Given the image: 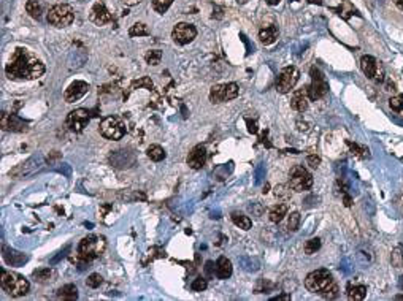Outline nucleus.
I'll list each match as a JSON object with an SVG mask.
<instances>
[{"label": "nucleus", "mask_w": 403, "mask_h": 301, "mask_svg": "<svg viewBox=\"0 0 403 301\" xmlns=\"http://www.w3.org/2000/svg\"><path fill=\"white\" fill-rule=\"evenodd\" d=\"M88 90H89V84L88 82H84V81H75V82H72L70 86L67 88V90H65L64 98H65V102H67V103H73V102H77L81 97L86 96Z\"/></svg>", "instance_id": "ddd939ff"}, {"label": "nucleus", "mask_w": 403, "mask_h": 301, "mask_svg": "<svg viewBox=\"0 0 403 301\" xmlns=\"http://www.w3.org/2000/svg\"><path fill=\"white\" fill-rule=\"evenodd\" d=\"M26 10L29 13L34 20L40 21L42 16H43V5L40 4V0H29V2L26 4Z\"/></svg>", "instance_id": "4be33fe9"}, {"label": "nucleus", "mask_w": 403, "mask_h": 301, "mask_svg": "<svg viewBox=\"0 0 403 301\" xmlns=\"http://www.w3.org/2000/svg\"><path fill=\"white\" fill-rule=\"evenodd\" d=\"M321 248V240L319 238H313V240H308L305 242V254L306 256H311L316 250H319Z\"/></svg>", "instance_id": "c756f323"}, {"label": "nucleus", "mask_w": 403, "mask_h": 301, "mask_svg": "<svg viewBox=\"0 0 403 301\" xmlns=\"http://www.w3.org/2000/svg\"><path fill=\"white\" fill-rule=\"evenodd\" d=\"M124 2H126L127 5H135V4H138V2H142V0H124Z\"/></svg>", "instance_id": "c03bdc74"}, {"label": "nucleus", "mask_w": 403, "mask_h": 301, "mask_svg": "<svg viewBox=\"0 0 403 301\" xmlns=\"http://www.w3.org/2000/svg\"><path fill=\"white\" fill-rule=\"evenodd\" d=\"M129 35H130V36H145V35H149V30H148L146 24H143V22H137V24H134L132 27H130Z\"/></svg>", "instance_id": "c85d7f7f"}, {"label": "nucleus", "mask_w": 403, "mask_h": 301, "mask_svg": "<svg viewBox=\"0 0 403 301\" xmlns=\"http://www.w3.org/2000/svg\"><path fill=\"white\" fill-rule=\"evenodd\" d=\"M4 258H5V262L8 263V265H12V266H21L27 262L26 254L18 252L15 249H7V248L4 249Z\"/></svg>", "instance_id": "6ab92c4d"}, {"label": "nucleus", "mask_w": 403, "mask_h": 301, "mask_svg": "<svg viewBox=\"0 0 403 301\" xmlns=\"http://www.w3.org/2000/svg\"><path fill=\"white\" fill-rule=\"evenodd\" d=\"M335 286L332 274L327 270H316L306 276L305 279V287L313 292V294L324 295L327 290H330Z\"/></svg>", "instance_id": "20e7f679"}, {"label": "nucleus", "mask_w": 403, "mask_h": 301, "mask_svg": "<svg viewBox=\"0 0 403 301\" xmlns=\"http://www.w3.org/2000/svg\"><path fill=\"white\" fill-rule=\"evenodd\" d=\"M289 2H295V0H289Z\"/></svg>", "instance_id": "3c124183"}, {"label": "nucleus", "mask_w": 403, "mask_h": 301, "mask_svg": "<svg viewBox=\"0 0 403 301\" xmlns=\"http://www.w3.org/2000/svg\"><path fill=\"white\" fill-rule=\"evenodd\" d=\"M58 296L62 298V300H77L78 298V290L75 286L69 284V286H64L62 288H59L58 292Z\"/></svg>", "instance_id": "393cba45"}, {"label": "nucleus", "mask_w": 403, "mask_h": 301, "mask_svg": "<svg viewBox=\"0 0 403 301\" xmlns=\"http://www.w3.org/2000/svg\"><path fill=\"white\" fill-rule=\"evenodd\" d=\"M172 4H173V0H153V8L157 13L164 14L168 8H170Z\"/></svg>", "instance_id": "7c9ffc66"}, {"label": "nucleus", "mask_w": 403, "mask_h": 301, "mask_svg": "<svg viewBox=\"0 0 403 301\" xmlns=\"http://www.w3.org/2000/svg\"><path fill=\"white\" fill-rule=\"evenodd\" d=\"M306 164L310 165V166H313V168H316V166H319V164H321V158L317 157V156H308V158H306Z\"/></svg>", "instance_id": "58836bf2"}, {"label": "nucleus", "mask_w": 403, "mask_h": 301, "mask_svg": "<svg viewBox=\"0 0 403 301\" xmlns=\"http://www.w3.org/2000/svg\"><path fill=\"white\" fill-rule=\"evenodd\" d=\"M46 20L48 22L54 27H67L73 22L75 20V13H73V8L67 4H59V5H54L53 8H50L48 12V16H46Z\"/></svg>", "instance_id": "39448f33"}, {"label": "nucleus", "mask_w": 403, "mask_h": 301, "mask_svg": "<svg viewBox=\"0 0 403 301\" xmlns=\"http://www.w3.org/2000/svg\"><path fill=\"white\" fill-rule=\"evenodd\" d=\"M205 162H207V148L203 144H197L187 156V165L194 170H200Z\"/></svg>", "instance_id": "dca6fc26"}, {"label": "nucleus", "mask_w": 403, "mask_h": 301, "mask_svg": "<svg viewBox=\"0 0 403 301\" xmlns=\"http://www.w3.org/2000/svg\"><path fill=\"white\" fill-rule=\"evenodd\" d=\"M298 78H300V72L297 70V67H294V65L283 68L279 73L278 80H276V90L281 94L290 92L297 84Z\"/></svg>", "instance_id": "1a4fd4ad"}, {"label": "nucleus", "mask_w": 403, "mask_h": 301, "mask_svg": "<svg viewBox=\"0 0 403 301\" xmlns=\"http://www.w3.org/2000/svg\"><path fill=\"white\" fill-rule=\"evenodd\" d=\"M107 248V241L104 236H96V234H91L86 236L78 246V257L84 262H91L94 258H97L102 256V252Z\"/></svg>", "instance_id": "7ed1b4c3"}, {"label": "nucleus", "mask_w": 403, "mask_h": 301, "mask_svg": "<svg viewBox=\"0 0 403 301\" xmlns=\"http://www.w3.org/2000/svg\"><path fill=\"white\" fill-rule=\"evenodd\" d=\"M146 154H148V157L151 158V160H154V162H161V160H164V158H165V150H164V148H161L159 144L149 146Z\"/></svg>", "instance_id": "a878e982"}, {"label": "nucleus", "mask_w": 403, "mask_h": 301, "mask_svg": "<svg viewBox=\"0 0 403 301\" xmlns=\"http://www.w3.org/2000/svg\"><path fill=\"white\" fill-rule=\"evenodd\" d=\"M311 86H308V96H310V100L316 102L329 92V84L325 81L324 73L316 67L311 68Z\"/></svg>", "instance_id": "0eeeda50"}, {"label": "nucleus", "mask_w": 403, "mask_h": 301, "mask_svg": "<svg viewBox=\"0 0 403 301\" xmlns=\"http://www.w3.org/2000/svg\"><path fill=\"white\" fill-rule=\"evenodd\" d=\"M0 284L2 288L12 296H24L29 292V280L24 276L18 274V272H8L2 270V278H0Z\"/></svg>", "instance_id": "f03ea898"}, {"label": "nucleus", "mask_w": 403, "mask_h": 301, "mask_svg": "<svg viewBox=\"0 0 403 301\" xmlns=\"http://www.w3.org/2000/svg\"><path fill=\"white\" fill-rule=\"evenodd\" d=\"M100 284H102V276L97 274V272H94V274H91V276L88 278V280H86V286L91 287V288H97V287H100Z\"/></svg>", "instance_id": "f704fd0d"}, {"label": "nucleus", "mask_w": 403, "mask_h": 301, "mask_svg": "<svg viewBox=\"0 0 403 301\" xmlns=\"http://www.w3.org/2000/svg\"><path fill=\"white\" fill-rule=\"evenodd\" d=\"M2 128L4 130H12V132H24L27 128V124L21 120L15 114H7L2 112Z\"/></svg>", "instance_id": "a211bd4d"}, {"label": "nucleus", "mask_w": 403, "mask_h": 301, "mask_svg": "<svg viewBox=\"0 0 403 301\" xmlns=\"http://www.w3.org/2000/svg\"><path fill=\"white\" fill-rule=\"evenodd\" d=\"M216 276L219 279H229L232 276V263L226 257H219L216 262Z\"/></svg>", "instance_id": "aec40b11"}, {"label": "nucleus", "mask_w": 403, "mask_h": 301, "mask_svg": "<svg viewBox=\"0 0 403 301\" xmlns=\"http://www.w3.org/2000/svg\"><path fill=\"white\" fill-rule=\"evenodd\" d=\"M197 35V30L195 27L189 22H180L175 26V29L172 32V36L173 40L178 43V44H187L191 43Z\"/></svg>", "instance_id": "f8f14e48"}, {"label": "nucleus", "mask_w": 403, "mask_h": 301, "mask_svg": "<svg viewBox=\"0 0 403 301\" xmlns=\"http://www.w3.org/2000/svg\"><path fill=\"white\" fill-rule=\"evenodd\" d=\"M69 249H70V246H67V248H65V249H64L62 252H59V256H58V257H54V258L51 260V265H56V263H58V262H59L61 258H64V257H65V254H67V252H69Z\"/></svg>", "instance_id": "a19ab883"}, {"label": "nucleus", "mask_w": 403, "mask_h": 301, "mask_svg": "<svg viewBox=\"0 0 403 301\" xmlns=\"http://www.w3.org/2000/svg\"><path fill=\"white\" fill-rule=\"evenodd\" d=\"M322 4H325L327 6H330V8H333V10L338 12L341 5L344 4V0H322Z\"/></svg>", "instance_id": "e433bc0d"}, {"label": "nucleus", "mask_w": 403, "mask_h": 301, "mask_svg": "<svg viewBox=\"0 0 403 301\" xmlns=\"http://www.w3.org/2000/svg\"><path fill=\"white\" fill-rule=\"evenodd\" d=\"M259 38L264 44H271L275 43V40L278 38V27L276 26H268V27H264L260 32H259Z\"/></svg>", "instance_id": "412c9836"}, {"label": "nucleus", "mask_w": 403, "mask_h": 301, "mask_svg": "<svg viewBox=\"0 0 403 301\" xmlns=\"http://www.w3.org/2000/svg\"><path fill=\"white\" fill-rule=\"evenodd\" d=\"M265 2H267L268 5H278V4H279V0H265Z\"/></svg>", "instance_id": "49530a36"}, {"label": "nucleus", "mask_w": 403, "mask_h": 301, "mask_svg": "<svg viewBox=\"0 0 403 301\" xmlns=\"http://www.w3.org/2000/svg\"><path fill=\"white\" fill-rule=\"evenodd\" d=\"M313 186V176L311 173L305 170L303 166H295L290 172L289 178V187L295 192H303L308 190Z\"/></svg>", "instance_id": "423d86ee"}, {"label": "nucleus", "mask_w": 403, "mask_h": 301, "mask_svg": "<svg viewBox=\"0 0 403 301\" xmlns=\"http://www.w3.org/2000/svg\"><path fill=\"white\" fill-rule=\"evenodd\" d=\"M51 276H53V272H51L50 268H43V270L34 271V278H35L37 282H40V284H46V282L51 279Z\"/></svg>", "instance_id": "cd10ccee"}, {"label": "nucleus", "mask_w": 403, "mask_h": 301, "mask_svg": "<svg viewBox=\"0 0 403 301\" xmlns=\"http://www.w3.org/2000/svg\"><path fill=\"white\" fill-rule=\"evenodd\" d=\"M238 86L235 82H227V84H218L213 86L210 90V100L213 103H222L227 100H233L238 97Z\"/></svg>", "instance_id": "6e6552de"}, {"label": "nucleus", "mask_w": 403, "mask_h": 301, "mask_svg": "<svg viewBox=\"0 0 403 301\" xmlns=\"http://www.w3.org/2000/svg\"><path fill=\"white\" fill-rule=\"evenodd\" d=\"M286 212H287V204H284V203H278L276 206H273V208L270 210V220L271 222H275V224H278V222H281L283 220V218L286 216Z\"/></svg>", "instance_id": "5701e85b"}, {"label": "nucleus", "mask_w": 403, "mask_h": 301, "mask_svg": "<svg viewBox=\"0 0 403 301\" xmlns=\"http://www.w3.org/2000/svg\"><path fill=\"white\" fill-rule=\"evenodd\" d=\"M360 68L367 78L382 81V78L379 76V70H381L379 65L376 62V59L371 58V56H363V58L360 59Z\"/></svg>", "instance_id": "4468645a"}, {"label": "nucleus", "mask_w": 403, "mask_h": 301, "mask_svg": "<svg viewBox=\"0 0 403 301\" xmlns=\"http://www.w3.org/2000/svg\"><path fill=\"white\" fill-rule=\"evenodd\" d=\"M248 0H237V4H240V5H243V4H246Z\"/></svg>", "instance_id": "8fccbe9b"}, {"label": "nucleus", "mask_w": 403, "mask_h": 301, "mask_svg": "<svg viewBox=\"0 0 403 301\" xmlns=\"http://www.w3.org/2000/svg\"><path fill=\"white\" fill-rule=\"evenodd\" d=\"M100 134L108 140H121L126 135V127L121 119L110 116L105 118L100 124Z\"/></svg>", "instance_id": "9d476101"}, {"label": "nucleus", "mask_w": 403, "mask_h": 301, "mask_svg": "<svg viewBox=\"0 0 403 301\" xmlns=\"http://www.w3.org/2000/svg\"><path fill=\"white\" fill-rule=\"evenodd\" d=\"M207 279H203V278H197V279H194V282L191 284V288L194 290V292H203L205 288H207Z\"/></svg>", "instance_id": "c9c22d12"}, {"label": "nucleus", "mask_w": 403, "mask_h": 301, "mask_svg": "<svg viewBox=\"0 0 403 301\" xmlns=\"http://www.w3.org/2000/svg\"><path fill=\"white\" fill-rule=\"evenodd\" d=\"M393 2L397 4V6L400 8V10H403V0H393Z\"/></svg>", "instance_id": "de8ad7c7"}, {"label": "nucleus", "mask_w": 403, "mask_h": 301, "mask_svg": "<svg viewBox=\"0 0 403 301\" xmlns=\"http://www.w3.org/2000/svg\"><path fill=\"white\" fill-rule=\"evenodd\" d=\"M216 265H214L213 262H208L207 263V266H205V271H207V276H214L216 274V268H214Z\"/></svg>", "instance_id": "ea45409f"}, {"label": "nucleus", "mask_w": 403, "mask_h": 301, "mask_svg": "<svg viewBox=\"0 0 403 301\" xmlns=\"http://www.w3.org/2000/svg\"><path fill=\"white\" fill-rule=\"evenodd\" d=\"M273 300H290V295H279V296H276Z\"/></svg>", "instance_id": "a18cd8bd"}, {"label": "nucleus", "mask_w": 403, "mask_h": 301, "mask_svg": "<svg viewBox=\"0 0 403 301\" xmlns=\"http://www.w3.org/2000/svg\"><path fill=\"white\" fill-rule=\"evenodd\" d=\"M389 105H390V108H392L393 111H397V112L403 111V96H395V97H392V98L389 100Z\"/></svg>", "instance_id": "473e14b6"}, {"label": "nucleus", "mask_w": 403, "mask_h": 301, "mask_svg": "<svg viewBox=\"0 0 403 301\" xmlns=\"http://www.w3.org/2000/svg\"><path fill=\"white\" fill-rule=\"evenodd\" d=\"M5 70L12 80H39L45 73V65L27 50L18 48Z\"/></svg>", "instance_id": "f257e3e1"}, {"label": "nucleus", "mask_w": 403, "mask_h": 301, "mask_svg": "<svg viewBox=\"0 0 403 301\" xmlns=\"http://www.w3.org/2000/svg\"><path fill=\"white\" fill-rule=\"evenodd\" d=\"M298 224H300V214L298 212H292L289 216V222H287V228L290 232H295L298 228Z\"/></svg>", "instance_id": "72a5a7b5"}, {"label": "nucleus", "mask_w": 403, "mask_h": 301, "mask_svg": "<svg viewBox=\"0 0 403 301\" xmlns=\"http://www.w3.org/2000/svg\"><path fill=\"white\" fill-rule=\"evenodd\" d=\"M145 59L149 65H157V64H161V59H162V51H159V50H154V51H149L146 56H145Z\"/></svg>", "instance_id": "2f4dec72"}, {"label": "nucleus", "mask_w": 403, "mask_h": 301, "mask_svg": "<svg viewBox=\"0 0 403 301\" xmlns=\"http://www.w3.org/2000/svg\"><path fill=\"white\" fill-rule=\"evenodd\" d=\"M310 4H317V5H321L322 4V0H308Z\"/></svg>", "instance_id": "09e8293b"}, {"label": "nucleus", "mask_w": 403, "mask_h": 301, "mask_svg": "<svg viewBox=\"0 0 403 301\" xmlns=\"http://www.w3.org/2000/svg\"><path fill=\"white\" fill-rule=\"evenodd\" d=\"M246 124H248V130H249V134H257V124L256 122H251L249 119H246Z\"/></svg>", "instance_id": "79ce46f5"}, {"label": "nucleus", "mask_w": 403, "mask_h": 301, "mask_svg": "<svg viewBox=\"0 0 403 301\" xmlns=\"http://www.w3.org/2000/svg\"><path fill=\"white\" fill-rule=\"evenodd\" d=\"M146 88V89H153V81L149 80V78H142V80H138V81H135L134 82V88Z\"/></svg>", "instance_id": "4c0bfd02"}, {"label": "nucleus", "mask_w": 403, "mask_h": 301, "mask_svg": "<svg viewBox=\"0 0 403 301\" xmlns=\"http://www.w3.org/2000/svg\"><path fill=\"white\" fill-rule=\"evenodd\" d=\"M88 124H89V112H88V110H83V108L70 111L67 119H65V126H67L72 132H75V134L83 132Z\"/></svg>", "instance_id": "9b49d317"}, {"label": "nucleus", "mask_w": 403, "mask_h": 301, "mask_svg": "<svg viewBox=\"0 0 403 301\" xmlns=\"http://www.w3.org/2000/svg\"><path fill=\"white\" fill-rule=\"evenodd\" d=\"M400 258L403 260V257H401V254H400V250L397 249L395 252H393V263H395V265H397V266H400V265H401V263L398 262Z\"/></svg>", "instance_id": "37998d69"}, {"label": "nucleus", "mask_w": 403, "mask_h": 301, "mask_svg": "<svg viewBox=\"0 0 403 301\" xmlns=\"http://www.w3.org/2000/svg\"><path fill=\"white\" fill-rule=\"evenodd\" d=\"M365 295H367V288H365L363 286H351L348 287V298L349 300H354V301H360L365 298Z\"/></svg>", "instance_id": "bb28decb"}, {"label": "nucleus", "mask_w": 403, "mask_h": 301, "mask_svg": "<svg viewBox=\"0 0 403 301\" xmlns=\"http://www.w3.org/2000/svg\"><path fill=\"white\" fill-rule=\"evenodd\" d=\"M232 222L237 225V227L243 228V230H249L251 228V219L248 218V216L245 214H241V212H232Z\"/></svg>", "instance_id": "b1692460"}, {"label": "nucleus", "mask_w": 403, "mask_h": 301, "mask_svg": "<svg viewBox=\"0 0 403 301\" xmlns=\"http://www.w3.org/2000/svg\"><path fill=\"white\" fill-rule=\"evenodd\" d=\"M89 18H91V21L94 24H97V26H105V24L113 21V18H111V14L107 10V6H105L104 2H97L96 5L92 6Z\"/></svg>", "instance_id": "2eb2a0df"}, {"label": "nucleus", "mask_w": 403, "mask_h": 301, "mask_svg": "<svg viewBox=\"0 0 403 301\" xmlns=\"http://www.w3.org/2000/svg\"><path fill=\"white\" fill-rule=\"evenodd\" d=\"M308 102H310V96H308V88L298 89L292 94V98H290V106L295 111H305L308 108Z\"/></svg>", "instance_id": "f3484780"}]
</instances>
